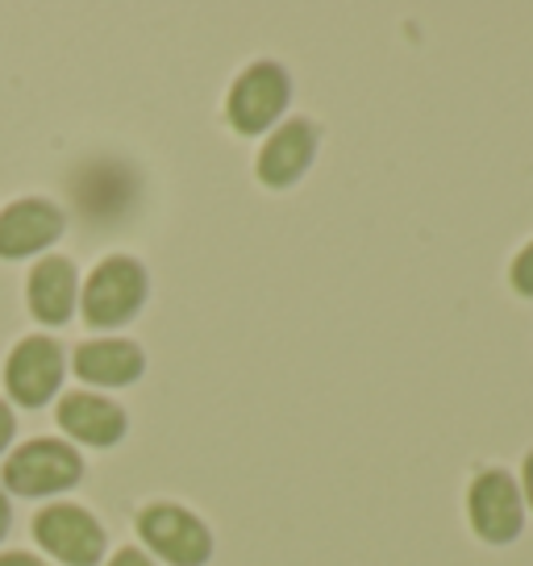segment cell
<instances>
[{
  "instance_id": "cell-1",
  "label": "cell",
  "mask_w": 533,
  "mask_h": 566,
  "mask_svg": "<svg viewBox=\"0 0 533 566\" xmlns=\"http://www.w3.org/2000/svg\"><path fill=\"white\" fill-rule=\"evenodd\" d=\"M146 296V271L134 259H122L113 254L105 263L96 266L84 283V321L88 325H122L138 313V304Z\"/></svg>"
},
{
  "instance_id": "cell-2",
  "label": "cell",
  "mask_w": 533,
  "mask_h": 566,
  "mask_svg": "<svg viewBox=\"0 0 533 566\" xmlns=\"http://www.w3.org/2000/svg\"><path fill=\"white\" fill-rule=\"evenodd\" d=\"M80 475H84L80 454H75L67 442H51V438L25 442L21 450L9 454V462H4V483L21 495L67 492Z\"/></svg>"
},
{
  "instance_id": "cell-3",
  "label": "cell",
  "mask_w": 533,
  "mask_h": 566,
  "mask_svg": "<svg viewBox=\"0 0 533 566\" xmlns=\"http://www.w3.org/2000/svg\"><path fill=\"white\" fill-rule=\"evenodd\" d=\"M34 537L67 566H96L105 554V530L75 504H51L34 516Z\"/></svg>"
},
{
  "instance_id": "cell-4",
  "label": "cell",
  "mask_w": 533,
  "mask_h": 566,
  "mask_svg": "<svg viewBox=\"0 0 533 566\" xmlns=\"http://www.w3.org/2000/svg\"><path fill=\"white\" fill-rule=\"evenodd\" d=\"M138 533H143L146 546L176 566H205L209 549H213L209 530L192 513L176 509V504H150V509H143Z\"/></svg>"
},
{
  "instance_id": "cell-5",
  "label": "cell",
  "mask_w": 533,
  "mask_h": 566,
  "mask_svg": "<svg viewBox=\"0 0 533 566\" xmlns=\"http://www.w3.org/2000/svg\"><path fill=\"white\" fill-rule=\"evenodd\" d=\"M288 105V75L275 63H254L250 71L238 75V84L230 92V122L238 134H259L271 122H280V113Z\"/></svg>"
},
{
  "instance_id": "cell-6",
  "label": "cell",
  "mask_w": 533,
  "mask_h": 566,
  "mask_svg": "<svg viewBox=\"0 0 533 566\" xmlns=\"http://www.w3.org/2000/svg\"><path fill=\"white\" fill-rule=\"evenodd\" d=\"M471 525L480 533L483 542H513L521 525H525V509H521V488L513 483V475L504 471H483L475 483H471Z\"/></svg>"
},
{
  "instance_id": "cell-7",
  "label": "cell",
  "mask_w": 533,
  "mask_h": 566,
  "mask_svg": "<svg viewBox=\"0 0 533 566\" xmlns=\"http://www.w3.org/2000/svg\"><path fill=\"white\" fill-rule=\"evenodd\" d=\"M63 379V350L51 337H25L18 350L9 354L4 367V388L25 408L46 405Z\"/></svg>"
},
{
  "instance_id": "cell-8",
  "label": "cell",
  "mask_w": 533,
  "mask_h": 566,
  "mask_svg": "<svg viewBox=\"0 0 533 566\" xmlns=\"http://www.w3.org/2000/svg\"><path fill=\"white\" fill-rule=\"evenodd\" d=\"M63 233V212L46 200H18L0 212V259H25Z\"/></svg>"
},
{
  "instance_id": "cell-9",
  "label": "cell",
  "mask_w": 533,
  "mask_h": 566,
  "mask_svg": "<svg viewBox=\"0 0 533 566\" xmlns=\"http://www.w3.org/2000/svg\"><path fill=\"white\" fill-rule=\"evenodd\" d=\"M59 424L84 446H113L125 433V412L105 396L92 391H67L59 400Z\"/></svg>"
},
{
  "instance_id": "cell-10",
  "label": "cell",
  "mask_w": 533,
  "mask_h": 566,
  "mask_svg": "<svg viewBox=\"0 0 533 566\" xmlns=\"http://www.w3.org/2000/svg\"><path fill=\"white\" fill-rule=\"evenodd\" d=\"M317 155V134L309 122H288L266 138L259 155V179L271 188H288L292 179L304 176V167Z\"/></svg>"
},
{
  "instance_id": "cell-11",
  "label": "cell",
  "mask_w": 533,
  "mask_h": 566,
  "mask_svg": "<svg viewBox=\"0 0 533 566\" xmlns=\"http://www.w3.org/2000/svg\"><path fill=\"white\" fill-rule=\"evenodd\" d=\"M75 375L84 384H101V388H117V384H134L143 375V350L134 342L108 337V342H84L75 350Z\"/></svg>"
},
{
  "instance_id": "cell-12",
  "label": "cell",
  "mask_w": 533,
  "mask_h": 566,
  "mask_svg": "<svg viewBox=\"0 0 533 566\" xmlns=\"http://www.w3.org/2000/svg\"><path fill=\"white\" fill-rule=\"evenodd\" d=\"M75 266L67 259H42V263L30 271V313L46 325H63L75 308Z\"/></svg>"
},
{
  "instance_id": "cell-13",
  "label": "cell",
  "mask_w": 533,
  "mask_h": 566,
  "mask_svg": "<svg viewBox=\"0 0 533 566\" xmlns=\"http://www.w3.org/2000/svg\"><path fill=\"white\" fill-rule=\"evenodd\" d=\"M513 287L521 292V296H533V242L521 254H516L513 263Z\"/></svg>"
},
{
  "instance_id": "cell-14",
  "label": "cell",
  "mask_w": 533,
  "mask_h": 566,
  "mask_svg": "<svg viewBox=\"0 0 533 566\" xmlns=\"http://www.w3.org/2000/svg\"><path fill=\"white\" fill-rule=\"evenodd\" d=\"M108 566H155V563H150L146 554H138V549H117V558Z\"/></svg>"
},
{
  "instance_id": "cell-15",
  "label": "cell",
  "mask_w": 533,
  "mask_h": 566,
  "mask_svg": "<svg viewBox=\"0 0 533 566\" xmlns=\"http://www.w3.org/2000/svg\"><path fill=\"white\" fill-rule=\"evenodd\" d=\"M9 438H13V412H9V405L0 400V450L9 446Z\"/></svg>"
},
{
  "instance_id": "cell-16",
  "label": "cell",
  "mask_w": 533,
  "mask_h": 566,
  "mask_svg": "<svg viewBox=\"0 0 533 566\" xmlns=\"http://www.w3.org/2000/svg\"><path fill=\"white\" fill-rule=\"evenodd\" d=\"M0 566H46V563H38L34 554H0Z\"/></svg>"
},
{
  "instance_id": "cell-17",
  "label": "cell",
  "mask_w": 533,
  "mask_h": 566,
  "mask_svg": "<svg viewBox=\"0 0 533 566\" xmlns=\"http://www.w3.org/2000/svg\"><path fill=\"white\" fill-rule=\"evenodd\" d=\"M521 479H525V495H530V504H533V454L525 459V475Z\"/></svg>"
},
{
  "instance_id": "cell-18",
  "label": "cell",
  "mask_w": 533,
  "mask_h": 566,
  "mask_svg": "<svg viewBox=\"0 0 533 566\" xmlns=\"http://www.w3.org/2000/svg\"><path fill=\"white\" fill-rule=\"evenodd\" d=\"M4 530H9V500L0 492V537H4Z\"/></svg>"
}]
</instances>
